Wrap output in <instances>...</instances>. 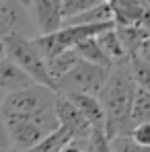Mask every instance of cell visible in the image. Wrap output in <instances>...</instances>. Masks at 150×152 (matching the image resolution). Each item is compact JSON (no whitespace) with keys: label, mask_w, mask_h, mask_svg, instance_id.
<instances>
[{"label":"cell","mask_w":150,"mask_h":152,"mask_svg":"<svg viewBox=\"0 0 150 152\" xmlns=\"http://www.w3.org/2000/svg\"><path fill=\"white\" fill-rule=\"evenodd\" d=\"M134 88H136V82L130 74L127 60L113 66L97 95V101L103 111V119H105L107 140L130 134V129H132L130 127V109H132V99H134Z\"/></svg>","instance_id":"6da1fadb"},{"label":"cell","mask_w":150,"mask_h":152,"mask_svg":"<svg viewBox=\"0 0 150 152\" xmlns=\"http://www.w3.org/2000/svg\"><path fill=\"white\" fill-rule=\"evenodd\" d=\"M2 121H4L6 132H8L10 148L21 152L31 150L45 136H50L51 132L58 129V119H56L53 107L43 109L39 113H31V115L2 117Z\"/></svg>","instance_id":"7a4b0ae2"},{"label":"cell","mask_w":150,"mask_h":152,"mask_svg":"<svg viewBox=\"0 0 150 152\" xmlns=\"http://www.w3.org/2000/svg\"><path fill=\"white\" fill-rule=\"evenodd\" d=\"M4 56L25 72L35 84L48 88L51 93H56V84L51 80L50 72H48V64L43 62V58L37 53L33 48L31 39L21 37V35H10L4 39ZM58 95V93H56Z\"/></svg>","instance_id":"3957f363"},{"label":"cell","mask_w":150,"mask_h":152,"mask_svg":"<svg viewBox=\"0 0 150 152\" xmlns=\"http://www.w3.org/2000/svg\"><path fill=\"white\" fill-rule=\"evenodd\" d=\"M56 93L33 84L29 88L2 95L0 99V117H17V115H31L43 109H50L56 103Z\"/></svg>","instance_id":"277c9868"},{"label":"cell","mask_w":150,"mask_h":152,"mask_svg":"<svg viewBox=\"0 0 150 152\" xmlns=\"http://www.w3.org/2000/svg\"><path fill=\"white\" fill-rule=\"evenodd\" d=\"M111 70L93 66L86 62H78L74 68L66 76H62L56 82V93L58 95H70V93H80V95H89V97H97L101 86L105 84L107 76Z\"/></svg>","instance_id":"5b68a950"},{"label":"cell","mask_w":150,"mask_h":152,"mask_svg":"<svg viewBox=\"0 0 150 152\" xmlns=\"http://www.w3.org/2000/svg\"><path fill=\"white\" fill-rule=\"evenodd\" d=\"M21 4L25 8L37 37L51 35L62 29L60 0H35V2H21Z\"/></svg>","instance_id":"8992f818"},{"label":"cell","mask_w":150,"mask_h":152,"mask_svg":"<svg viewBox=\"0 0 150 152\" xmlns=\"http://www.w3.org/2000/svg\"><path fill=\"white\" fill-rule=\"evenodd\" d=\"M10 35L35 39V29L21 2H0V41Z\"/></svg>","instance_id":"52a82bcc"},{"label":"cell","mask_w":150,"mask_h":152,"mask_svg":"<svg viewBox=\"0 0 150 152\" xmlns=\"http://www.w3.org/2000/svg\"><path fill=\"white\" fill-rule=\"evenodd\" d=\"M111 6V23L113 27H148L150 2L146 0H109Z\"/></svg>","instance_id":"ba28073f"},{"label":"cell","mask_w":150,"mask_h":152,"mask_svg":"<svg viewBox=\"0 0 150 152\" xmlns=\"http://www.w3.org/2000/svg\"><path fill=\"white\" fill-rule=\"evenodd\" d=\"M53 111H56V119L58 126L64 127L72 140H91V124L82 117V113L76 109L66 97L58 95L53 103Z\"/></svg>","instance_id":"9c48e42d"},{"label":"cell","mask_w":150,"mask_h":152,"mask_svg":"<svg viewBox=\"0 0 150 152\" xmlns=\"http://www.w3.org/2000/svg\"><path fill=\"white\" fill-rule=\"evenodd\" d=\"M35 82L29 78V76L17 68L8 58L0 60V95H8V93H17V91H23L33 86Z\"/></svg>","instance_id":"30bf717a"},{"label":"cell","mask_w":150,"mask_h":152,"mask_svg":"<svg viewBox=\"0 0 150 152\" xmlns=\"http://www.w3.org/2000/svg\"><path fill=\"white\" fill-rule=\"evenodd\" d=\"M62 97H66L82 113V117L91 124V129H95V127L105 129V119H103V111H101L97 97H89V95H80V93H70V95H62Z\"/></svg>","instance_id":"8fae6325"},{"label":"cell","mask_w":150,"mask_h":152,"mask_svg":"<svg viewBox=\"0 0 150 152\" xmlns=\"http://www.w3.org/2000/svg\"><path fill=\"white\" fill-rule=\"evenodd\" d=\"M111 23V6L109 0H97L95 6H91L89 10H84L82 15H78L74 19L66 21L62 27H78V25H105Z\"/></svg>","instance_id":"7c38bea8"},{"label":"cell","mask_w":150,"mask_h":152,"mask_svg":"<svg viewBox=\"0 0 150 152\" xmlns=\"http://www.w3.org/2000/svg\"><path fill=\"white\" fill-rule=\"evenodd\" d=\"M97 43H99L101 51L105 53V58L111 62V66H117V64H121V62L127 60L125 50H124V45H121V39L117 37V33H115L113 27L101 33L99 37H97Z\"/></svg>","instance_id":"4fadbf2b"},{"label":"cell","mask_w":150,"mask_h":152,"mask_svg":"<svg viewBox=\"0 0 150 152\" xmlns=\"http://www.w3.org/2000/svg\"><path fill=\"white\" fill-rule=\"evenodd\" d=\"M148 119H150V88L136 84L132 109H130V127L138 126V124H146Z\"/></svg>","instance_id":"5bb4252c"},{"label":"cell","mask_w":150,"mask_h":152,"mask_svg":"<svg viewBox=\"0 0 150 152\" xmlns=\"http://www.w3.org/2000/svg\"><path fill=\"white\" fill-rule=\"evenodd\" d=\"M74 53L86 64H93V66H101V68H107L111 70V62L105 58V53L101 51L99 43H97V37H91V39H84L82 43H78L74 48Z\"/></svg>","instance_id":"9a60e30c"},{"label":"cell","mask_w":150,"mask_h":152,"mask_svg":"<svg viewBox=\"0 0 150 152\" xmlns=\"http://www.w3.org/2000/svg\"><path fill=\"white\" fill-rule=\"evenodd\" d=\"M80 62V58L74 53V50H68V51H62L60 56H56V58H51L50 62H48V72H50L51 80H53V84L62 78V76H66L72 68H74L76 64Z\"/></svg>","instance_id":"2e32d148"},{"label":"cell","mask_w":150,"mask_h":152,"mask_svg":"<svg viewBox=\"0 0 150 152\" xmlns=\"http://www.w3.org/2000/svg\"><path fill=\"white\" fill-rule=\"evenodd\" d=\"M68 142H72L70 134H68L64 127L58 126L56 132H51L50 136H45L39 144H35L31 150H27V152H60Z\"/></svg>","instance_id":"e0dca14e"},{"label":"cell","mask_w":150,"mask_h":152,"mask_svg":"<svg viewBox=\"0 0 150 152\" xmlns=\"http://www.w3.org/2000/svg\"><path fill=\"white\" fill-rule=\"evenodd\" d=\"M97 0H60V12H62V25L70 19H74L78 15H82L84 10H89L91 6H95Z\"/></svg>","instance_id":"ac0fdd59"},{"label":"cell","mask_w":150,"mask_h":152,"mask_svg":"<svg viewBox=\"0 0 150 152\" xmlns=\"http://www.w3.org/2000/svg\"><path fill=\"white\" fill-rule=\"evenodd\" d=\"M127 138L136 144V146H142V148H148L150 146V121L146 124H138L130 129Z\"/></svg>","instance_id":"d6986e66"},{"label":"cell","mask_w":150,"mask_h":152,"mask_svg":"<svg viewBox=\"0 0 150 152\" xmlns=\"http://www.w3.org/2000/svg\"><path fill=\"white\" fill-rule=\"evenodd\" d=\"M109 148H111V152H150L148 148L136 146L127 136H119V138L109 140Z\"/></svg>","instance_id":"ffe728a7"},{"label":"cell","mask_w":150,"mask_h":152,"mask_svg":"<svg viewBox=\"0 0 150 152\" xmlns=\"http://www.w3.org/2000/svg\"><path fill=\"white\" fill-rule=\"evenodd\" d=\"M86 148H89V140H72L60 152H86Z\"/></svg>","instance_id":"44dd1931"},{"label":"cell","mask_w":150,"mask_h":152,"mask_svg":"<svg viewBox=\"0 0 150 152\" xmlns=\"http://www.w3.org/2000/svg\"><path fill=\"white\" fill-rule=\"evenodd\" d=\"M10 150V140H8V132H6V126L0 117V152Z\"/></svg>","instance_id":"7402d4cb"},{"label":"cell","mask_w":150,"mask_h":152,"mask_svg":"<svg viewBox=\"0 0 150 152\" xmlns=\"http://www.w3.org/2000/svg\"><path fill=\"white\" fill-rule=\"evenodd\" d=\"M6 56H4V41H0V60H4Z\"/></svg>","instance_id":"603a6c76"},{"label":"cell","mask_w":150,"mask_h":152,"mask_svg":"<svg viewBox=\"0 0 150 152\" xmlns=\"http://www.w3.org/2000/svg\"><path fill=\"white\" fill-rule=\"evenodd\" d=\"M0 99H2V95H0Z\"/></svg>","instance_id":"cb8c5ba5"},{"label":"cell","mask_w":150,"mask_h":152,"mask_svg":"<svg viewBox=\"0 0 150 152\" xmlns=\"http://www.w3.org/2000/svg\"><path fill=\"white\" fill-rule=\"evenodd\" d=\"M6 152H8V150H6Z\"/></svg>","instance_id":"d4e9b609"}]
</instances>
